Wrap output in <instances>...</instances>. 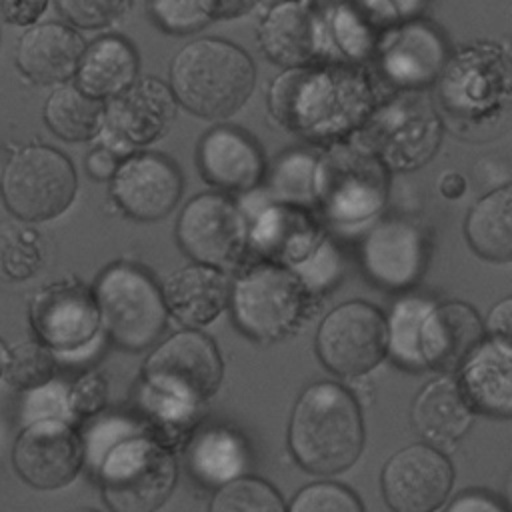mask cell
<instances>
[{
	"mask_svg": "<svg viewBox=\"0 0 512 512\" xmlns=\"http://www.w3.org/2000/svg\"><path fill=\"white\" fill-rule=\"evenodd\" d=\"M208 512H286V508L272 484L256 476H240L214 492Z\"/></svg>",
	"mask_w": 512,
	"mask_h": 512,
	"instance_id": "cell-30",
	"label": "cell"
},
{
	"mask_svg": "<svg viewBox=\"0 0 512 512\" xmlns=\"http://www.w3.org/2000/svg\"><path fill=\"white\" fill-rule=\"evenodd\" d=\"M368 274L386 288L412 284L424 266V246L416 228L404 222H382L362 248Z\"/></svg>",
	"mask_w": 512,
	"mask_h": 512,
	"instance_id": "cell-20",
	"label": "cell"
},
{
	"mask_svg": "<svg viewBox=\"0 0 512 512\" xmlns=\"http://www.w3.org/2000/svg\"><path fill=\"white\" fill-rule=\"evenodd\" d=\"M110 192L118 208L140 222L172 212L182 194V176L174 162L154 152H136L120 160Z\"/></svg>",
	"mask_w": 512,
	"mask_h": 512,
	"instance_id": "cell-14",
	"label": "cell"
},
{
	"mask_svg": "<svg viewBox=\"0 0 512 512\" xmlns=\"http://www.w3.org/2000/svg\"><path fill=\"white\" fill-rule=\"evenodd\" d=\"M286 512H364L362 500L336 482H314L292 498Z\"/></svg>",
	"mask_w": 512,
	"mask_h": 512,
	"instance_id": "cell-34",
	"label": "cell"
},
{
	"mask_svg": "<svg viewBox=\"0 0 512 512\" xmlns=\"http://www.w3.org/2000/svg\"><path fill=\"white\" fill-rule=\"evenodd\" d=\"M70 512H98V510H92V508H76V510H70Z\"/></svg>",
	"mask_w": 512,
	"mask_h": 512,
	"instance_id": "cell-44",
	"label": "cell"
},
{
	"mask_svg": "<svg viewBox=\"0 0 512 512\" xmlns=\"http://www.w3.org/2000/svg\"><path fill=\"white\" fill-rule=\"evenodd\" d=\"M42 420H58V422H66L72 426L76 422V418L70 410L68 386L54 378L38 388L24 392V396H22V404H20L22 426L42 422Z\"/></svg>",
	"mask_w": 512,
	"mask_h": 512,
	"instance_id": "cell-33",
	"label": "cell"
},
{
	"mask_svg": "<svg viewBox=\"0 0 512 512\" xmlns=\"http://www.w3.org/2000/svg\"><path fill=\"white\" fill-rule=\"evenodd\" d=\"M412 426L428 446L456 444L472 424V408L450 376L430 380L414 398Z\"/></svg>",
	"mask_w": 512,
	"mask_h": 512,
	"instance_id": "cell-21",
	"label": "cell"
},
{
	"mask_svg": "<svg viewBox=\"0 0 512 512\" xmlns=\"http://www.w3.org/2000/svg\"><path fill=\"white\" fill-rule=\"evenodd\" d=\"M44 262L40 236L26 224L0 228V272L8 280L32 278Z\"/></svg>",
	"mask_w": 512,
	"mask_h": 512,
	"instance_id": "cell-29",
	"label": "cell"
},
{
	"mask_svg": "<svg viewBox=\"0 0 512 512\" xmlns=\"http://www.w3.org/2000/svg\"><path fill=\"white\" fill-rule=\"evenodd\" d=\"M130 6V2L118 0H60L56 4L66 22L84 30L106 28L118 22L130 10Z\"/></svg>",
	"mask_w": 512,
	"mask_h": 512,
	"instance_id": "cell-36",
	"label": "cell"
},
{
	"mask_svg": "<svg viewBox=\"0 0 512 512\" xmlns=\"http://www.w3.org/2000/svg\"><path fill=\"white\" fill-rule=\"evenodd\" d=\"M100 326L108 338L128 352L156 344L166 328L168 310L160 286L136 264L116 262L94 282Z\"/></svg>",
	"mask_w": 512,
	"mask_h": 512,
	"instance_id": "cell-4",
	"label": "cell"
},
{
	"mask_svg": "<svg viewBox=\"0 0 512 512\" xmlns=\"http://www.w3.org/2000/svg\"><path fill=\"white\" fill-rule=\"evenodd\" d=\"M176 118V98L168 84L154 76L136 80L128 90L104 104L100 146L120 160L162 138Z\"/></svg>",
	"mask_w": 512,
	"mask_h": 512,
	"instance_id": "cell-8",
	"label": "cell"
},
{
	"mask_svg": "<svg viewBox=\"0 0 512 512\" xmlns=\"http://www.w3.org/2000/svg\"><path fill=\"white\" fill-rule=\"evenodd\" d=\"M86 44L66 24L42 22L30 26L16 44V66L34 84H60L70 80Z\"/></svg>",
	"mask_w": 512,
	"mask_h": 512,
	"instance_id": "cell-16",
	"label": "cell"
},
{
	"mask_svg": "<svg viewBox=\"0 0 512 512\" xmlns=\"http://www.w3.org/2000/svg\"><path fill=\"white\" fill-rule=\"evenodd\" d=\"M68 400L76 420L94 418L106 408L108 380L98 370H86L68 386Z\"/></svg>",
	"mask_w": 512,
	"mask_h": 512,
	"instance_id": "cell-37",
	"label": "cell"
},
{
	"mask_svg": "<svg viewBox=\"0 0 512 512\" xmlns=\"http://www.w3.org/2000/svg\"><path fill=\"white\" fill-rule=\"evenodd\" d=\"M94 478L112 512H158L174 492L178 466L172 448L140 430L102 458Z\"/></svg>",
	"mask_w": 512,
	"mask_h": 512,
	"instance_id": "cell-3",
	"label": "cell"
},
{
	"mask_svg": "<svg viewBox=\"0 0 512 512\" xmlns=\"http://www.w3.org/2000/svg\"><path fill=\"white\" fill-rule=\"evenodd\" d=\"M56 356L40 340H24L8 350L4 378L16 390L28 392L54 378Z\"/></svg>",
	"mask_w": 512,
	"mask_h": 512,
	"instance_id": "cell-32",
	"label": "cell"
},
{
	"mask_svg": "<svg viewBox=\"0 0 512 512\" xmlns=\"http://www.w3.org/2000/svg\"><path fill=\"white\" fill-rule=\"evenodd\" d=\"M16 474L36 490L68 486L84 468V450L78 430L58 420L22 426L12 446Z\"/></svg>",
	"mask_w": 512,
	"mask_h": 512,
	"instance_id": "cell-12",
	"label": "cell"
},
{
	"mask_svg": "<svg viewBox=\"0 0 512 512\" xmlns=\"http://www.w3.org/2000/svg\"><path fill=\"white\" fill-rule=\"evenodd\" d=\"M8 346L0 340V378L6 374V366H8Z\"/></svg>",
	"mask_w": 512,
	"mask_h": 512,
	"instance_id": "cell-43",
	"label": "cell"
},
{
	"mask_svg": "<svg viewBox=\"0 0 512 512\" xmlns=\"http://www.w3.org/2000/svg\"><path fill=\"white\" fill-rule=\"evenodd\" d=\"M198 168L220 190H248L264 170L260 148L238 128L216 126L198 144Z\"/></svg>",
	"mask_w": 512,
	"mask_h": 512,
	"instance_id": "cell-17",
	"label": "cell"
},
{
	"mask_svg": "<svg viewBox=\"0 0 512 512\" xmlns=\"http://www.w3.org/2000/svg\"><path fill=\"white\" fill-rule=\"evenodd\" d=\"M488 330L498 342L512 348V296L498 302L488 316Z\"/></svg>",
	"mask_w": 512,
	"mask_h": 512,
	"instance_id": "cell-41",
	"label": "cell"
},
{
	"mask_svg": "<svg viewBox=\"0 0 512 512\" xmlns=\"http://www.w3.org/2000/svg\"><path fill=\"white\" fill-rule=\"evenodd\" d=\"M386 346V320L366 302H346L334 308L316 334L320 360L342 376H360L372 370L384 358Z\"/></svg>",
	"mask_w": 512,
	"mask_h": 512,
	"instance_id": "cell-10",
	"label": "cell"
},
{
	"mask_svg": "<svg viewBox=\"0 0 512 512\" xmlns=\"http://www.w3.org/2000/svg\"><path fill=\"white\" fill-rule=\"evenodd\" d=\"M78 178L60 150L44 144L18 148L6 162L0 194L6 208L22 222H44L72 204Z\"/></svg>",
	"mask_w": 512,
	"mask_h": 512,
	"instance_id": "cell-6",
	"label": "cell"
},
{
	"mask_svg": "<svg viewBox=\"0 0 512 512\" xmlns=\"http://www.w3.org/2000/svg\"><path fill=\"white\" fill-rule=\"evenodd\" d=\"M236 324L250 336L272 340L284 336L302 312V288L296 276L278 266H256L232 288Z\"/></svg>",
	"mask_w": 512,
	"mask_h": 512,
	"instance_id": "cell-9",
	"label": "cell"
},
{
	"mask_svg": "<svg viewBox=\"0 0 512 512\" xmlns=\"http://www.w3.org/2000/svg\"><path fill=\"white\" fill-rule=\"evenodd\" d=\"M260 40L278 64H306L320 50L318 20L308 4H278L264 18Z\"/></svg>",
	"mask_w": 512,
	"mask_h": 512,
	"instance_id": "cell-24",
	"label": "cell"
},
{
	"mask_svg": "<svg viewBox=\"0 0 512 512\" xmlns=\"http://www.w3.org/2000/svg\"><path fill=\"white\" fill-rule=\"evenodd\" d=\"M74 78L80 92L108 102L138 80V54L122 36H100L84 48Z\"/></svg>",
	"mask_w": 512,
	"mask_h": 512,
	"instance_id": "cell-22",
	"label": "cell"
},
{
	"mask_svg": "<svg viewBox=\"0 0 512 512\" xmlns=\"http://www.w3.org/2000/svg\"><path fill=\"white\" fill-rule=\"evenodd\" d=\"M462 190H464V180H462V176L460 174H448L446 178H444V182H442V192L446 194V196H460L462 194Z\"/></svg>",
	"mask_w": 512,
	"mask_h": 512,
	"instance_id": "cell-42",
	"label": "cell"
},
{
	"mask_svg": "<svg viewBox=\"0 0 512 512\" xmlns=\"http://www.w3.org/2000/svg\"><path fill=\"white\" fill-rule=\"evenodd\" d=\"M48 8V2H36V0H26V2H0V14L8 24L14 26H32Z\"/></svg>",
	"mask_w": 512,
	"mask_h": 512,
	"instance_id": "cell-39",
	"label": "cell"
},
{
	"mask_svg": "<svg viewBox=\"0 0 512 512\" xmlns=\"http://www.w3.org/2000/svg\"><path fill=\"white\" fill-rule=\"evenodd\" d=\"M180 248L204 266H224L244 248L246 224L238 208L222 194L194 196L176 224Z\"/></svg>",
	"mask_w": 512,
	"mask_h": 512,
	"instance_id": "cell-13",
	"label": "cell"
},
{
	"mask_svg": "<svg viewBox=\"0 0 512 512\" xmlns=\"http://www.w3.org/2000/svg\"><path fill=\"white\" fill-rule=\"evenodd\" d=\"M160 292L168 314L190 328L210 324L230 298L224 274L204 264H188L170 272Z\"/></svg>",
	"mask_w": 512,
	"mask_h": 512,
	"instance_id": "cell-19",
	"label": "cell"
},
{
	"mask_svg": "<svg viewBox=\"0 0 512 512\" xmlns=\"http://www.w3.org/2000/svg\"><path fill=\"white\" fill-rule=\"evenodd\" d=\"M118 164H120V158L104 146H96L86 156V172L94 180H112L118 170Z\"/></svg>",
	"mask_w": 512,
	"mask_h": 512,
	"instance_id": "cell-40",
	"label": "cell"
},
{
	"mask_svg": "<svg viewBox=\"0 0 512 512\" xmlns=\"http://www.w3.org/2000/svg\"><path fill=\"white\" fill-rule=\"evenodd\" d=\"M104 118V102H98L76 86L62 84L44 102V122L54 136L66 142L98 138Z\"/></svg>",
	"mask_w": 512,
	"mask_h": 512,
	"instance_id": "cell-28",
	"label": "cell"
},
{
	"mask_svg": "<svg viewBox=\"0 0 512 512\" xmlns=\"http://www.w3.org/2000/svg\"><path fill=\"white\" fill-rule=\"evenodd\" d=\"M220 380L218 348L196 330H184L160 342L142 368V388L192 414L218 390Z\"/></svg>",
	"mask_w": 512,
	"mask_h": 512,
	"instance_id": "cell-5",
	"label": "cell"
},
{
	"mask_svg": "<svg viewBox=\"0 0 512 512\" xmlns=\"http://www.w3.org/2000/svg\"><path fill=\"white\" fill-rule=\"evenodd\" d=\"M482 342L478 314L462 302L428 308L418 328V358L436 370H456L466 364Z\"/></svg>",
	"mask_w": 512,
	"mask_h": 512,
	"instance_id": "cell-15",
	"label": "cell"
},
{
	"mask_svg": "<svg viewBox=\"0 0 512 512\" xmlns=\"http://www.w3.org/2000/svg\"><path fill=\"white\" fill-rule=\"evenodd\" d=\"M148 10L168 34L196 32L214 18L212 2H152Z\"/></svg>",
	"mask_w": 512,
	"mask_h": 512,
	"instance_id": "cell-35",
	"label": "cell"
},
{
	"mask_svg": "<svg viewBox=\"0 0 512 512\" xmlns=\"http://www.w3.org/2000/svg\"><path fill=\"white\" fill-rule=\"evenodd\" d=\"M444 48L428 26H408L398 32L384 54V68L404 84L428 82L440 70Z\"/></svg>",
	"mask_w": 512,
	"mask_h": 512,
	"instance_id": "cell-27",
	"label": "cell"
},
{
	"mask_svg": "<svg viewBox=\"0 0 512 512\" xmlns=\"http://www.w3.org/2000/svg\"><path fill=\"white\" fill-rule=\"evenodd\" d=\"M30 324L56 358L94 352L102 334L94 292L76 278L42 286L30 300Z\"/></svg>",
	"mask_w": 512,
	"mask_h": 512,
	"instance_id": "cell-7",
	"label": "cell"
},
{
	"mask_svg": "<svg viewBox=\"0 0 512 512\" xmlns=\"http://www.w3.org/2000/svg\"><path fill=\"white\" fill-rule=\"evenodd\" d=\"M288 446L294 460L316 476L348 470L364 446V424L354 396L334 382L308 386L294 406Z\"/></svg>",
	"mask_w": 512,
	"mask_h": 512,
	"instance_id": "cell-1",
	"label": "cell"
},
{
	"mask_svg": "<svg viewBox=\"0 0 512 512\" xmlns=\"http://www.w3.org/2000/svg\"><path fill=\"white\" fill-rule=\"evenodd\" d=\"M256 80L254 64L238 46L200 38L170 64V90L186 110L202 118H226L244 106Z\"/></svg>",
	"mask_w": 512,
	"mask_h": 512,
	"instance_id": "cell-2",
	"label": "cell"
},
{
	"mask_svg": "<svg viewBox=\"0 0 512 512\" xmlns=\"http://www.w3.org/2000/svg\"><path fill=\"white\" fill-rule=\"evenodd\" d=\"M188 470L198 484L220 488L240 476H246L248 450L244 440L228 428H206L190 438L186 450Z\"/></svg>",
	"mask_w": 512,
	"mask_h": 512,
	"instance_id": "cell-25",
	"label": "cell"
},
{
	"mask_svg": "<svg viewBox=\"0 0 512 512\" xmlns=\"http://www.w3.org/2000/svg\"><path fill=\"white\" fill-rule=\"evenodd\" d=\"M146 430L144 424L126 414H116V412H102L94 418H88L82 426L80 440H82V450H84V466L94 474L96 468L100 466L102 458L124 438Z\"/></svg>",
	"mask_w": 512,
	"mask_h": 512,
	"instance_id": "cell-31",
	"label": "cell"
},
{
	"mask_svg": "<svg viewBox=\"0 0 512 512\" xmlns=\"http://www.w3.org/2000/svg\"><path fill=\"white\" fill-rule=\"evenodd\" d=\"M470 246L486 260L512 262V184L480 198L466 218Z\"/></svg>",
	"mask_w": 512,
	"mask_h": 512,
	"instance_id": "cell-26",
	"label": "cell"
},
{
	"mask_svg": "<svg viewBox=\"0 0 512 512\" xmlns=\"http://www.w3.org/2000/svg\"><path fill=\"white\" fill-rule=\"evenodd\" d=\"M444 512H510L502 500L484 490H464L456 494Z\"/></svg>",
	"mask_w": 512,
	"mask_h": 512,
	"instance_id": "cell-38",
	"label": "cell"
},
{
	"mask_svg": "<svg viewBox=\"0 0 512 512\" xmlns=\"http://www.w3.org/2000/svg\"><path fill=\"white\" fill-rule=\"evenodd\" d=\"M460 388L470 408L512 418V348L498 340L480 344L462 366Z\"/></svg>",
	"mask_w": 512,
	"mask_h": 512,
	"instance_id": "cell-23",
	"label": "cell"
},
{
	"mask_svg": "<svg viewBox=\"0 0 512 512\" xmlns=\"http://www.w3.org/2000/svg\"><path fill=\"white\" fill-rule=\"evenodd\" d=\"M452 484L450 460L428 444L398 450L380 474L382 496L392 512H436L448 500Z\"/></svg>",
	"mask_w": 512,
	"mask_h": 512,
	"instance_id": "cell-11",
	"label": "cell"
},
{
	"mask_svg": "<svg viewBox=\"0 0 512 512\" xmlns=\"http://www.w3.org/2000/svg\"><path fill=\"white\" fill-rule=\"evenodd\" d=\"M320 176V194L328 210L338 218H366L382 202L384 178L368 158L348 154L326 158Z\"/></svg>",
	"mask_w": 512,
	"mask_h": 512,
	"instance_id": "cell-18",
	"label": "cell"
}]
</instances>
